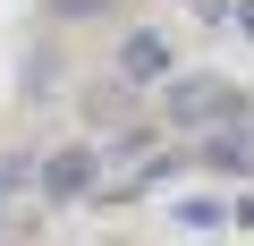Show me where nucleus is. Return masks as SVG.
Segmentation results:
<instances>
[{
	"label": "nucleus",
	"mask_w": 254,
	"mask_h": 246,
	"mask_svg": "<svg viewBox=\"0 0 254 246\" xmlns=\"http://www.w3.org/2000/svg\"><path fill=\"white\" fill-rule=\"evenodd\" d=\"M170 128H187V136L254 128V102H246L229 77H170Z\"/></svg>",
	"instance_id": "nucleus-1"
},
{
	"label": "nucleus",
	"mask_w": 254,
	"mask_h": 246,
	"mask_svg": "<svg viewBox=\"0 0 254 246\" xmlns=\"http://www.w3.org/2000/svg\"><path fill=\"white\" fill-rule=\"evenodd\" d=\"M93 178H102V153H93V145H60V153L43 162V195H51V204L93 195Z\"/></svg>",
	"instance_id": "nucleus-2"
},
{
	"label": "nucleus",
	"mask_w": 254,
	"mask_h": 246,
	"mask_svg": "<svg viewBox=\"0 0 254 246\" xmlns=\"http://www.w3.org/2000/svg\"><path fill=\"white\" fill-rule=\"evenodd\" d=\"M187 162H203V170H220V178H246V170H254V128L195 136V153H187Z\"/></svg>",
	"instance_id": "nucleus-3"
},
{
	"label": "nucleus",
	"mask_w": 254,
	"mask_h": 246,
	"mask_svg": "<svg viewBox=\"0 0 254 246\" xmlns=\"http://www.w3.org/2000/svg\"><path fill=\"white\" fill-rule=\"evenodd\" d=\"M119 85H170V43L161 34H127L119 43Z\"/></svg>",
	"instance_id": "nucleus-4"
},
{
	"label": "nucleus",
	"mask_w": 254,
	"mask_h": 246,
	"mask_svg": "<svg viewBox=\"0 0 254 246\" xmlns=\"http://www.w3.org/2000/svg\"><path fill=\"white\" fill-rule=\"evenodd\" d=\"M110 9H119V0H43V17H60V26H93Z\"/></svg>",
	"instance_id": "nucleus-5"
},
{
	"label": "nucleus",
	"mask_w": 254,
	"mask_h": 246,
	"mask_svg": "<svg viewBox=\"0 0 254 246\" xmlns=\"http://www.w3.org/2000/svg\"><path fill=\"white\" fill-rule=\"evenodd\" d=\"M178 221H187V229H220L229 212H220V204H178Z\"/></svg>",
	"instance_id": "nucleus-6"
},
{
	"label": "nucleus",
	"mask_w": 254,
	"mask_h": 246,
	"mask_svg": "<svg viewBox=\"0 0 254 246\" xmlns=\"http://www.w3.org/2000/svg\"><path fill=\"white\" fill-rule=\"evenodd\" d=\"M0 195H9V170H0Z\"/></svg>",
	"instance_id": "nucleus-7"
}]
</instances>
